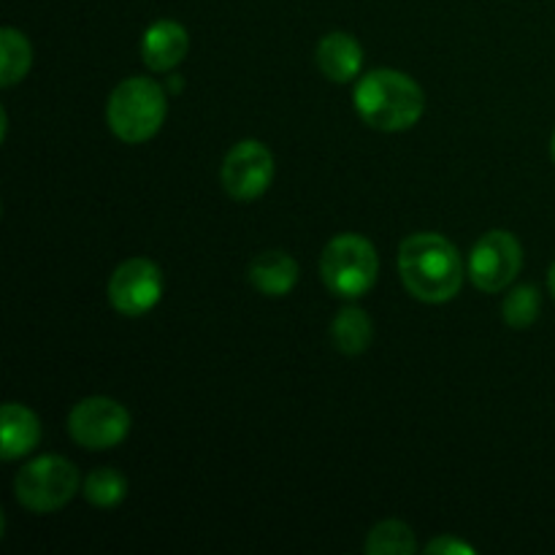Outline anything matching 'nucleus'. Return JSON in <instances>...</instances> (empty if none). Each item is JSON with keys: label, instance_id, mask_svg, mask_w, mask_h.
<instances>
[{"label": "nucleus", "instance_id": "obj_17", "mask_svg": "<svg viewBox=\"0 0 555 555\" xmlns=\"http://www.w3.org/2000/svg\"><path fill=\"white\" fill-rule=\"evenodd\" d=\"M81 493L95 507L112 509L117 504H122V499L128 496V480H125L122 472L103 466V469H95L87 475V480L81 482Z\"/></svg>", "mask_w": 555, "mask_h": 555}, {"label": "nucleus", "instance_id": "obj_10", "mask_svg": "<svg viewBox=\"0 0 555 555\" xmlns=\"http://www.w3.org/2000/svg\"><path fill=\"white\" fill-rule=\"evenodd\" d=\"M190 52V36L179 22L160 20L146 27L144 41H141V60L150 70L166 74L173 70Z\"/></svg>", "mask_w": 555, "mask_h": 555}, {"label": "nucleus", "instance_id": "obj_20", "mask_svg": "<svg viewBox=\"0 0 555 555\" xmlns=\"http://www.w3.org/2000/svg\"><path fill=\"white\" fill-rule=\"evenodd\" d=\"M547 285H551V293L555 296V263L551 266V274H547Z\"/></svg>", "mask_w": 555, "mask_h": 555}, {"label": "nucleus", "instance_id": "obj_3", "mask_svg": "<svg viewBox=\"0 0 555 555\" xmlns=\"http://www.w3.org/2000/svg\"><path fill=\"white\" fill-rule=\"evenodd\" d=\"M168 101L163 87L146 76H130L119 81L106 103V119L112 133L125 144H144L163 128Z\"/></svg>", "mask_w": 555, "mask_h": 555}, {"label": "nucleus", "instance_id": "obj_16", "mask_svg": "<svg viewBox=\"0 0 555 555\" xmlns=\"http://www.w3.org/2000/svg\"><path fill=\"white\" fill-rule=\"evenodd\" d=\"M363 551L369 555H412L417 551L415 531L401 520H383L369 531Z\"/></svg>", "mask_w": 555, "mask_h": 555}, {"label": "nucleus", "instance_id": "obj_14", "mask_svg": "<svg viewBox=\"0 0 555 555\" xmlns=\"http://www.w3.org/2000/svg\"><path fill=\"white\" fill-rule=\"evenodd\" d=\"M374 325L361 307H345L331 323V341L341 356H361L369 350Z\"/></svg>", "mask_w": 555, "mask_h": 555}, {"label": "nucleus", "instance_id": "obj_7", "mask_svg": "<svg viewBox=\"0 0 555 555\" xmlns=\"http://www.w3.org/2000/svg\"><path fill=\"white\" fill-rule=\"evenodd\" d=\"M524 266V247L509 231H488L472 247L469 280L482 293H502Z\"/></svg>", "mask_w": 555, "mask_h": 555}, {"label": "nucleus", "instance_id": "obj_8", "mask_svg": "<svg viewBox=\"0 0 555 555\" xmlns=\"http://www.w3.org/2000/svg\"><path fill=\"white\" fill-rule=\"evenodd\" d=\"M163 271L150 258H130L108 280V301L125 318H144L163 298Z\"/></svg>", "mask_w": 555, "mask_h": 555}, {"label": "nucleus", "instance_id": "obj_5", "mask_svg": "<svg viewBox=\"0 0 555 555\" xmlns=\"http://www.w3.org/2000/svg\"><path fill=\"white\" fill-rule=\"evenodd\" d=\"M81 475L63 455H41L22 466L14 477V496L25 509L49 515L63 509L79 493Z\"/></svg>", "mask_w": 555, "mask_h": 555}, {"label": "nucleus", "instance_id": "obj_19", "mask_svg": "<svg viewBox=\"0 0 555 555\" xmlns=\"http://www.w3.org/2000/svg\"><path fill=\"white\" fill-rule=\"evenodd\" d=\"M426 555H475L477 551L472 545H466V542L455 540V537L444 534V537H437V540H431L426 545Z\"/></svg>", "mask_w": 555, "mask_h": 555}, {"label": "nucleus", "instance_id": "obj_12", "mask_svg": "<svg viewBox=\"0 0 555 555\" xmlns=\"http://www.w3.org/2000/svg\"><path fill=\"white\" fill-rule=\"evenodd\" d=\"M38 442H41V423H38L36 412L16 401L3 404L0 410V459H22V455L33 453Z\"/></svg>", "mask_w": 555, "mask_h": 555}, {"label": "nucleus", "instance_id": "obj_6", "mask_svg": "<svg viewBox=\"0 0 555 555\" xmlns=\"http://www.w3.org/2000/svg\"><path fill=\"white\" fill-rule=\"evenodd\" d=\"M68 431L79 448L101 453L125 442L130 434V412L106 396H90L70 410Z\"/></svg>", "mask_w": 555, "mask_h": 555}, {"label": "nucleus", "instance_id": "obj_4", "mask_svg": "<svg viewBox=\"0 0 555 555\" xmlns=\"http://www.w3.org/2000/svg\"><path fill=\"white\" fill-rule=\"evenodd\" d=\"M379 274L377 249L369 238L358 233H341L325 244L320 255V276L323 285L336 298H361L374 287Z\"/></svg>", "mask_w": 555, "mask_h": 555}, {"label": "nucleus", "instance_id": "obj_18", "mask_svg": "<svg viewBox=\"0 0 555 555\" xmlns=\"http://www.w3.org/2000/svg\"><path fill=\"white\" fill-rule=\"evenodd\" d=\"M502 318L509 328H529L540 318V291L534 285H518L502 304Z\"/></svg>", "mask_w": 555, "mask_h": 555}, {"label": "nucleus", "instance_id": "obj_9", "mask_svg": "<svg viewBox=\"0 0 555 555\" xmlns=\"http://www.w3.org/2000/svg\"><path fill=\"white\" fill-rule=\"evenodd\" d=\"M222 188L236 201H255L274 182V157L260 141H238L222 160Z\"/></svg>", "mask_w": 555, "mask_h": 555}, {"label": "nucleus", "instance_id": "obj_15", "mask_svg": "<svg viewBox=\"0 0 555 555\" xmlns=\"http://www.w3.org/2000/svg\"><path fill=\"white\" fill-rule=\"evenodd\" d=\"M33 63V49L25 33L16 27H3L0 30V87L20 85L27 76Z\"/></svg>", "mask_w": 555, "mask_h": 555}, {"label": "nucleus", "instance_id": "obj_2", "mask_svg": "<svg viewBox=\"0 0 555 555\" xmlns=\"http://www.w3.org/2000/svg\"><path fill=\"white\" fill-rule=\"evenodd\" d=\"M356 112L369 128L383 133H401L421 122L426 112V95L412 76L393 68H374L358 79Z\"/></svg>", "mask_w": 555, "mask_h": 555}, {"label": "nucleus", "instance_id": "obj_13", "mask_svg": "<svg viewBox=\"0 0 555 555\" xmlns=\"http://www.w3.org/2000/svg\"><path fill=\"white\" fill-rule=\"evenodd\" d=\"M249 282H253L255 291L269 298L291 296L293 287L298 285V263L282 249L260 253L249 263Z\"/></svg>", "mask_w": 555, "mask_h": 555}, {"label": "nucleus", "instance_id": "obj_21", "mask_svg": "<svg viewBox=\"0 0 555 555\" xmlns=\"http://www.w3.org/2000/svg\"><path fill=\"white\" fill-rule=\"evenodd\" d=\"M551 152H553V160H555V133H553V141H551Z\"/></svg>", "mask_w": 555, "mask_h": 555}, {"label": "nucleus", "instance_id": "obj_1", "mask_svg": "<svg viewBox=\"0 0 555 555\" xmlns=\"http://www.w3.org/2000/svg\"><path fill=\"white\" fill-rule=\"evenodd\" d=\"M399 274L410 296L423 304H448L464 285V263L450 238L412 233L399 247Z\"/></svg>", "mask_w": 555, "mask_h": 555}, {"label": "nucleus", "instance_id": "obj_11", "mask_svg": "<svg viewBox=\"0 0 555 555\" xmlns=\"http://www.w3.org/2000/svg\"><path fill=\"white\" fill-rule=\"evenodd\" d=\"M314 60H318V68L323 70L325 79L336 81V85L361 79L363 49L350 33H328V36L320 38Z\"/></svg>", "mask_w": 555, "mask_h": 555}]
</instances>
